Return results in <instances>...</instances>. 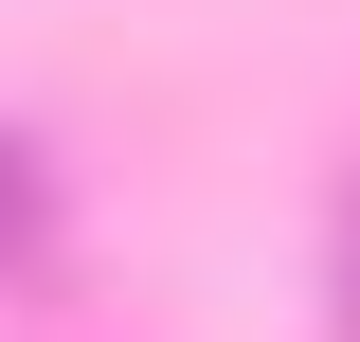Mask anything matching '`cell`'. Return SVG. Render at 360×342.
<instances>
[{"label":"cell","instance_id":"obj_1","mask_svg":"<svg viewBox=\"0 0 360 342\" xmlns=\"http://www.w3.org/2000/svg\"><path fill=\"white\" fill-rule=\"evenodd\" d=\"M37 216H54V180H37V144H18V127H0V270H18V253H37Z\"/></svg>","mask_w":360,"mask_h":342},{"label":"cell","instance_id":"obj_2","mask_svg":"<svg viewBox=\"0 0 360 342\" xmlns=\"http://www.w3.org/2000/svg\"><path fill=\"white\" fill-rule=\"evenodd\" d=\"M342 342H360V180H342Z\"/></svg>","mask_w":360,"mask_h":342}]
</instances>
